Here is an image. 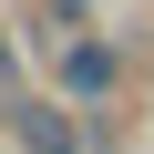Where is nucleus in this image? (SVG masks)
Masks as SVG:
<instances>
[{
  "mask_svg": "<svg viewBox=\"0 0 154 154\" xmlns=\"http://www.w3.org/2000/svg\"><path fill=\"white\" fill-rule=\"evenodd\" d=\"M21 144H31V154H72V123H62L51 103H31V113H21Z\"/></svg>",
  "mask_w": 154,
  "mask_h": 154,
  "instance_id": "1",
  "label": "nucleus"
},
{
  "mask_svg": "<svg viewBox=\"0 0 154 154\" xmlns=\"http://www.w3.org/2000/svg\"><path fill=\"white\" fill-rule=\"evenodd\" d=\"M62 82H72V93H113V51H72Z\"/></svg>",
  "mask_w": 154,
  "mask_h": 154,
  "instance_id": "2",
  "label": "nucleus"
}]
</instances>
